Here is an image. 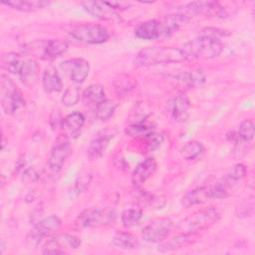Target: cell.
<instances>
[{
  "mask_svg": "<svg viewBox=\"0 0 255 255\" xmlns=\"http://www.w3.org/2000/svg\"><path fill=\"white\" fill-rule=\"evenodd\" d=\"M142 217V212L138 208H128L123 211L121 220L124 226L131 227L139 223Z\"/></svg>",
  "mask_w": 255,
  "mask_h": 255,
  "instance_id": "33",
  "label": "cell"
},
{
  "mask_svg": "<svg viewBox=\"0 0 255 255\" xmlns=\"http://www.w3.org/2000/svg\"><path fill=\"white\" fill-rule=\"evenodd\" d=\"M195 237H196V234H188V233L180 232V234L172 237L167 242L160 244L158 246L157 250L159 252L166 253V252H170L173 250L184 248V247L192 244L195 241Z\"/></svg>",
  "mask_w": 255,
  "mask_h": 255,
  "instance_id": "21",
  "label": "cell"
},
{
  "mask_svg": "<svg viewBox=\"0 0 255 255\" xmlns=\"http://www.w3.org/2000/svg\"><path fill=\"white\" fill-rule=\"evenodd\" d=\"M134 82L128 76H125V78L120 77L119 80L115 81V90L120 95L128 94L131 90L134 89Z\"/></svg>",
  "mask_w": 255,
  "mask_h": 255,
  "instance_id": "36",
  "label": "cell"
},
{
  "mask_svg": "<svg viewBox=\"0 0 255 255\" xmlns=\"http://www.w3.org/2000/svg\"><path fill=\"white\" fill-rule=\"evenodd\" d=\"M156 161L153 157H147L136 165L131 174V182L136 188L141 187L144 182L154 173Z\"/></svg>",
  "mask_w": 255,
  "mask_h": 255,
  "instance_id": "16",
  "label": "cell"
},
{
  "mask_svg": "<svg viewBox=\"0 0 255 255\" xmlns=\"http://www.w3.org/2000/svg\"><path fill=\"white\" fill-rule=\"evenodd\" d=\"M105 90L102 85L92 84L84 90L82 94V99L85 105L93 106L95 108L98 104L105 100Z\"/></svg>",
  "mask_w": 255,
  "mask_h": 255,
  "instance_id": "26",
  "label": "cell"
},
{
  "mask_svg": "<svg viewBox=\"0 0 255 255\" xmlns=\"http://www.w3.org/2000/svg\"><path fill=\"white\" fill-rule=\"evenodd\" d=\"M63 119H64V118L61 117V114H60L59 111L54 112V113L51 115V120H50V125H51V127H52L54 129L57 128H59V127L61 128Z\"/></svg>",
  "mask_w": 255,
  "mask_h": 255,
  "instance_id": "40",
  "label": "cell"
},
{
  "mask_svg": "<svg viewBox=\"0 0 255 255\" xmlns=\"http://www.w3.org/2000/svg\"><path fill=\"white\" fill-rule=\"evenodd\" d=\"M107 2L116 11H118V10H120V11L127 10L131 6L130 2H123V1H120V2L119 1H111V2L107 1Z\"/></svg>",
  "mask_w": 255,
  "mask_h": 255,
  "instance_id": "39",
  "label": "cell"
},
{
  "mask_svg": "<svg viewBox=\"0 0 255 255\" xmlns=\"http://www.w3.org/2000/svg\"><path fill=\"white\" fill-rule=\"evenodd\" d=\"M69 37L77 43L97 45L105 43L110 38V33L104 26L82 25L72 29Z\"/></svg>",
  "mask_w": 255,
  "mask_h": 255,
  "instance_id": "5",
  "label": "cell"
},
{
  "mask_svg": "<svg viewBox=\"0 0 255 255\" xmlns=\"http://www.w3.org/2000/svg\"><path fill=\"white\" fill-rule=\"evenodd\" d=\"M0 98L2 110L6 115H14L25 104L16 84L5 75H2L0 80Z\"/></svg>",
  "mask_w": 255,
  "mask_h": 255,
  "instance_id": "4",
  "label": "cell"
},
{
  "mask_svg": "<svg viewBox=\"0 0 255 255\" xmlns=\"http://www.w3.org/2000/svg\"><path fill=\"white\" fill-rule=\"evenodd\" d=\"M211 198L212 197H211L210 186L204 185V186H199L187 191L181 199V204L184 207H190V206L202 204Z\"/></svg>",
  "mask_w": 255,
  "mask_h": 255,
  "instance_id": "19",
  "label": "cell"
},
{
  "mask_svg": "<svg viewBox=\"0 0 255 255\" xmlns=\"http://www.w3.org/2000/svg\"><path fill=\"white\" fill-rule=\"evenodd\" d=\"M186 60L188 59H212L218 57L224 45L217 37L199 33V35L185 43L181 48Z\"/></svg>",
  "mask_w": 255,
  "mask_h": 255,
  "instance_id": "2",
  "label": "cell"
},
{
  "mask_svg": "<svg viewBox=\"0 0 255 255\" xmlns=\"http://www.w3.org/2000/svg\"><path fill=\"white\" fill-rule=\"evenodd\" d=\"M205 150L203 143L199 140H189L180 149V154L185 160H194L200 157Z\"/></svg>",
  "mask_w": 255,
  "mask_h": 255,
  "instance_id": "29",
  "label": "cell"
},
{
  "mask_svg": "<svg viewBox=\"0 0 255 255\" xmlns=\"http://www.w3.org/2000/svg\"><path fill=\"white\" fill-rule=\"evenodd\" d=\"M26 60L27 58L25 56H22L15 52L6 53L2 56V59H1L3 68L8 72L17 76H19V74L21 73Z\"/></svg>",
  "mask_w": 255,
  "mask_h": 255,
  "instance_id": "24",
  "label": "cell"
},
{
  "mask_svg": "<svg viewBox=\"0 0 255 255\" xmlns=\"http://www.w3.org/2000/svg\"><path fill=\"white\" fill-rule=\"evenodd\" d=\"M84 125L85 116L80 112H73L63 119L61 125L63 134H65L69 139L77 138L81 134Z\"/></svg>",
  "mask_w": 255,
  "mask_h": 255,
  "instance_id": "15",
  "label": "cell"
},
{
  "mask_svg": "<svg viewBox=\"0 0 255 255\" xmlns=\"http://www.w3.org/2000/svg\"><path fill=\"white\" fill-rule=\"evenodd\" d=\"M42 84L44 90L51 94L60 92L63 88L62 79L53 66L47 67L42 74Z\"/></svg>",
  "mask_w": 255,
  "mask_h": 255,
  "instance_id": "22",
  "label": "cell"
},
{
  "mask_svg": "<svg viewBox=\"0 0 255 255\" xmlns=\"http://www.w3.org/2000/svg\"><path fill=\"white\" fill-rule=\"evenodd\" d=\"M116 221V213L110 208H89L84 210L77 219L80 227H99L113 225Z\"/></svg>",
  "mask_w": 255,
  "mask_h": 255,
  "instance_id": "7",
  "label": "cell"
},
{
  "mask_svg": "<svg viewBox=\"0 0 255 255\" xmlns=\"http://www.w3.org/2000/svg\"><path fill=\"white\" fill-rule=\"evenodd\" d=\"M254 210V200L251 198L250 200H245L241 204L236 207V215L238 217H248L253 213Z\"/></svg>",
  "mask_w": 255,
  "mask_h": 255,
  "instance_id": "37",
  "label": "cell"
},
{
  "mask_svg": "<svg viewBox=\"0 0 255 255\" xmlns=\"http://www.w3.org/2000/svg\"><path fill=\"white\" fill-rule=\"evenodd\" d=\"M186 57L180 48L167 46H152L140 50L133 59L136 67H149L161 64L181 63Z\"/></svg>",
  "mask_w": 255,
  "mask_h": 255,
  "instance_id": "1",
  "label": "cell"
},
{
  "mask_svg": "<svg viewBox=\"0 0 255 255\" xmlns=\"http://www.w3.org/2000/svg\"><path fill=\"white\" fill-rule=\"evenodd\" d=\"M113 137H114V133L109 129H105L99 132L90 141V144L87 147V156L91 160L100 158L104 154L107 146L109 145L110 140Z\"/></svg>",
  "mask_w": 255,
  "mask_h": 255,
  "instance_id": "14",
  "label": "cell"
},
{
  "mask_svg": "<svg viewBox=\"0 0 255 255\" xmlns=\"http://www.w3.org/2000/svg\"><path fill=\"white\" fill-rule=\"evenodd\" d=\"M61 68L70 75V79L75 84H82L89 75L90 64L83 58L67 60L61 64Z\"/></svg>",
  "mask_w": 255,
  "mask_h": 255,
  "instance_id": "12",
  "label": "cell"
},
{
  "mask_svg": "<svg viewBox=\"0 0 255 255\" xmlns=\"http://www.w3.org/2000/svg\"><path fill=\"white\" fill-rule=\"evenodd\" d=\"M118 104L112 100L105 99L95 107V116L100 121L109 120L115 113Z\"/></svg>",
  "mask_w": 255,
  "mask_h": 255,
  "instance_id": "31",
  "label": "cell"
},
{
  "mask_svg": "<svg viewBox=\"0 0 255 255\" xmlns=\"http://www.w3.org/2000/svg\"><path fill=\"white\" fill-rule=\"evenodd\" d=\"M81 246V239L72 234H58L48 240L43 248L44 254H64L69 250H76Z\"/></svg>",
  "mask_w": 255,
  "mask_h": 255,
  "instance_id": "10",
  "label": "cell"
},
{
  "mask_svg": "<svg viewBox=\"0 0 255 255\" xmlns=\"http://www.w3.org/2000/svg\"><path fill=\"white\" fill-rule=\"evenodd\" d=\"M80 89L77 86L68 87L62 97V103L66 107H73L80 100Z\"/></svg>",
  "mask_w": 255,
  "mask_h": 255,
  "instance_id": "35",
  "label": "cell"
},
{
  "mask_svg": "<svg viewBox=\"0 0 255 255\" xmlns=\"http://www.w3.org/2000/svg\"><path fill=\"white\" fill-rule=\"evenodd\" d=\"M189 19V17L180 12L165 16L163 19L159 20L161 37H169L176 31H178L179 28L184 25Z\"/></svg>",
  "mask_w": 255,
  "mask_h": 255,
  "instance_id": "18",
  "label": "cell"
},
{
  "mask_svg": "<svg viewBox=\"0 0 255 255\" xmlns=\"http://www.w3.org/2000/svg\"><path fill=\"white\" fill-rule=\"evenodd\" d=\"M255 128L254 123L251 120H244L238 128V130L236 133V138L234 142L236 141H242V142H249L254 137Z\"/></svg>",
  "mask_w": 255,
  "mask_h": 255,
  "instance_id": "32",
  "label": "cell"
},
{
  "mask_svg": "<svg viewBox=\"0 0 255 255\" xmlns=\"http://www.w3.org/2000/svg\"><path fill=\"white\" fill-rule=\"evenodd\" d=\"M134 35L143 40H154L161 38L159 20H147L136 26Z\"/></svg>",
  "mask_w": 255,
  "mask_h": 255,
  "instance_id": "20",
  "label": "cell"
},
{
  "mask_svg": "<svg viewBox=\"0 0 255 255\" xmlns=\"http://www.w3.org/2000/svg\"><path fill=\"white\" fill-rule=\"evenodd\" d=\"M69 48V44L66 40L53 39L45 43L42 53V58L46 60H54L63 55Z\"/></svg>",
  "mask_w": 255,
  "mask_h": 255,
  "instance_id": "23",
  "label": "cell"
},
{
  "mask_svg": "<svg viewBox=\"0 0 255 255\" xmlns=\"http://www.w3.org/2000/svg\"><path fill=\"white\" fill-rule=\"evenodd\" d=\"M176 78L186 84L188 87L197 88L201 87L205 83V75L201 69H194L187 72H183L176 76Z\"/></svg>",
  "mask_w": 255,
  "mask_h": 255,
  "instance_id": "28",
  "label": "cell"
},
{
  "mask_svg": "<svg viewBox=\"0 0 255 255\" xmlns=\"http://www.w3.org/2000/svg\"><path fill=\"white\" fill-rule=\"evenodd\" d=\"M147 140V146L149 150H156L160 147L163 141V135L161 133L157 134L155 132L151 133L148 137L145 138Z\"/></svg>",
  "mask_w": 255,
  "mask_h": 255,
  "instance_id": "38",
  "label": "cell"
},
{
  "mask_svg": "<svg viewBox=\"0 0 255 255\" xmlns=\"http://www.w3.org/2000/svg\"><path fill=\"white\" fill-rule=\"evenodd\" d=\"M112 243L117 248H121L125 250L135 249L139 246V242L137 238L133 236L131 233L125 232V231L117 232L112 239Z\"/></svg>",
  "mask_w": 255,
  "mask_h": 255,
  "instance_id": "27",
  "label": "cell"
},
{
  "mask_svg": "<svg viewBox=\"0 0 255 255\" xmlns=\"http://www.w3.org/2000/svg\"><path fill=\"white\" fill-rule=\"evenodd\" d=\"M154 132V128L151 125L146 124L144 121L135 122L130 126L127 127L126 133L129 136H138V137H148L151 133Z\"/></svg>",
  "mask_w": 255,
  "mask_h": 255,
  "instance_id": "30",
  "label": "cell"
},
{
  "mask_svg": "<svg viewBox=\"0 0 255 255\" xmlns=\"http://www.w3.org/2000/svg\"><path fill=\"white\" fill-rule=\"evenodd\" d=\"M173 227V222L166 217L156 218L150 221L141 231V237L145 242L159 243L162 242L169 234Z\"/></svg>",
  "mask_w": 255,
  "mask_h": 255,
  "instance_id": "9",
  "label": "cell"
},
{
  "mask_svg": "<svg viewBox=\"0 0 255 255\" xmlns=\"http://www.w3.org/2000/svg\"><path fill=\"white\" fill-rule=\"evenodd\" d=\"M179 12L186 15L189 18L194 15H204L208 17L225 18L231 14L228 8L224 7L223 5L215 1L190 2L184 5L182 10Z\"/></svg>",
  "mask_w": 255,
  "mask_h": 255,
  "instance_id": "6",
  "label": "cell"
},
{
  "mask_svg": "<svg viewBox=\"0 0 255 255\" xmlns=\"http://www.w3.org/2000/svg\"><path fill=\"white\" fill-rule=\"evenodd\" d=\"M3 5L8 6L12 9L21 11V12H34L41 10L48 6L50 3L47 1H40V0H13L2 2Z\"/></svg>",
  "mask_w": 255,
  "mask_h": 255,
  "instance_id": "25",
  "label": "cell"
},
{
  "mask_svg": "<svg viewBox=\"0 0 255 255\" xmlns=\"http://www.w3.org/2000/svg\"><path fill=\"white\" fill-rule=\"evenodd\" d=\"M82 7L86 12H88L93 17L103 19V20H111V21H119L120 16L116 10H114L107 1H86L81 3Z\"/></svg>",
  "mask_w": 255,
  "mask_h": 255,
  "instance_id": "13",
  "label": "cell"
},
{
  "mask_svg": "<svg viewBox=\"0 0 255 255\" xmlns=\"http://www.w3.org/2000/svg\"><path fill=\"white\" fill-rule=\"evenodd\" d=\"M220 218V212L215 207L197 210L186 216L177 223V230L182 233L197 234L199 231L208 229Z\"/></svg>",
  "mask_w": 255,
  "mask_h": 255,
  "instance_id": "3",
  "label": "cell"
},
{
  "mask_svg": "<svg viewBox=\"0 0 255 255\" xmlns=\"http://www.w3.org/2000/svg\"><path fill=\"white\" fill-rule=\"evenodd\" d=\"M71 152L72 147L70 139L65 134H60L57 137L48 158L49 168L54 172L60 171Z\"/></svg>",
  "mask_w": 255,
  "mask_h": 255,
  "instance_id": "11",
  "label": "cell"
},
{
  "mask_svg": "<svg viewBox=\"0 0 255 255\" xmlns=\"http://www.w3.org/2000/svg\"><path fill=\"white\" fill-rule=\"evenodd\" d=\"M170 115L177 123L186 122L189 117L190 101L188 97L182 93L177 94L170 102Z\"/></svg>",
  "mask_w": 255,
  "mask_h": 255,
  "instance_id": "17",
  "label": "cell"
},
{
  "mask_svg": "<svg viewBox=\"0 0 255 255\" xmlns=\"http://www.w3.org/2000/svg\"><path fill=\"white\" fill-rule=\"evenodd\" d=\"M61 223V219L56 215H51L41 219L35 223L33 228L27 234L25 241L26 246L29 248L38 247L44 237L60 228Z\"/></svg>",
  "mask_w": 255,
  "mask_h": 255,
  "instance_id": "8",
  "label": "cell"
},
{
  "mask_svg": "<svg viewBox=\"0 0 255 255\" xmlns=\"http://www.w3.org/2000/svg\"><path fill=\"white\" fill-rule=\"evenodd\" d=\"M246 166L243 163H236L230 167L224 179L235 186L246 175Z\"/></svg>",
  "mask_w": 255,
  "mask_h": 255,
  "instance_id": "34",
  "label": "cell"
}]
</instances>
